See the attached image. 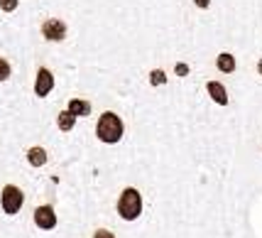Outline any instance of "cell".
<instances>
[{"label":"cell","mask_w":262,"mask_h":238,"mask_svg":"<svg viewBox=\"0 0 262 238\" xmlns=\"http://www.w3.org/2000/svg\"><path fill=\"white\" fill-rule=\"evenodd\" d=\"M123 133H125V125H123V121L118 118L115 113H103L101 118H98V125H96V135L101 137L103 143H118L120 137H123Z\"/></svg>","instance_id":"1"},{"label":"cell","mask_w":262,"mask_h":238,"mask_svg":"<svg viewBox=\"0 0 262 238\" xmlns=\"http://www.w3.org/2000/svg\"><path fill=\"white\" fill-rule=\"evenodd\" d=\"M118 214L123 216L125 221H135L137 216L142 214V196H140L137 189H125V192L120 194Z\"/></svg>","instance_id":"2"},{"label":"cell","mask_w":262,"mask_h":238,"mask_svg":"<svg viewBox=\"0 0 262 238\" xmlns=\"http://www.w3.org/2000/svg\"><path fill=\"white\" fill-rule=\"evenodd\" d=\"M23 192L17 189V187H12V184H8L5 189H3V211L5 214H17L20 211V206H23Z\"/></svg>","instance_id":"3"},{"label":"cell","mask_w":262,"mask_h":238,"mask_svg":"<svg viewBox=\"0 0 262 238\" xmlns=\"http://www.w3.org/2000/svg\"><path fill=\"white\" fill-rule=\"evenodd\" d=\"M42 34H45V39H52V42H61L64 37H67V25L61 23V20H47L42 25Z\"/></svg>","instance_id":"4"},{"label":"cell","mask_w":262,"mask_h":238,"mask_svg":"<svg viewBox=\"0 0 262 238\" xmlns=\"http://www.w3.org/2000/svg\"><path fill=\"white\" fill-rule=\"evenodd\" d=\"M54 89V76H52V71H49V69H39V71H37V84H34V93H37V96H42V98H45V96H49V91Z\"/></svg>","instance_id":"5"},{"label":"cell","mask_w":262,"mask_h":238,"mask_svg":"<svg viewBox=\"0 0 262 238\" xmlns=\"http://www.w3.org/2000/svg\"><path fill=\"white\" fill-rule=\"evenodd\" d=\"M34 224L39 228H45V231L54 228L57 226V214H54V209H52V206H39V209L34 211Z\"/></svg>","instance_id":"6"},{"label":"cell","mask_w":262,"mask_h":238,"mask_svg":"<svg viewBox=\"0 0 262 238\" xmlns=\"http://www.w3.org/2000/svg\"><path fill=\"white\" fill-rule=\"evenodd\" d=\"M208 93H211V98L221 106H226L228 103V93L223 89V84H218V81H208Z\"/></svg>","instance_id":"7"},{"label":"cell","mask_w":262,"mask_h":238,"mask_svg":"<svg viewBox=\"0 0 262 238\" xmlns=\"http://www.w3.org/2000/svg\"><path fill=\"white\" fill-rule=\"evenodd\" d=\"M69 111L76 115V118H79V115H89L91 113V103L81 101V98H71V101H69Z\"/></svg>","instance_id":"8"},{"label":"cell","mask_w":262,"mask_h":238,"mask_svg":"<svg viewBox=\"0 0 262 238\" xmlns=\"http://www.w3.org/2000/svg\"><path fill=\"white\" fill-rule=\"evenodd\" d=\"M218 69L223 71V74H233L235 71V57L228 54V52H223V54H218Z\"/></svg>","instance_id":"9"},{"label":"cell","mask_w":262,"mask_h":238,"mask_svg":"<svg viewBox=\"0 0 262 238\" xmlns=\"http://www.w3.org/2000/svg\"><path fill=\"white\" fill-rule=\"evenodd\" d=\"M27 160H30V165H32V167H42V165L47 162V150L45 148H30Z\"/></svg>","instance_id":"10"},{"label":"cell","mask_w":262,"mask_h":238,"mask_svg":"<svg viewBox=\"0 0 262 238\" xmlns=\"http://www.w3.org/2000/svg\"><path fill=\"white\" fill-rule=\"evenodd\" d=\"M76 125V115L71 113V111H64V113H59V128L64 130V133H69L71 128Z\"/></svg>","instance_id":"11"},{"label":"cell","mask_w":262,"mask_h":238,"mask_svg":"<svg viewBox=\"0 0 262 238\" xmlns=\"http://www.w3.org/2000/svg\"><path fill=\"white\" fill-rule=\"evenodd\" d=\"M164 81H167V74H164L162 69H155V71L149 74V84H152V86H162Z\"/></svg>","instance_id":"12"},{"label":"cell","mask_w":262,"mask_h":238,"mask_svg":"<svg viewBox=\"0 0 262 238\" xmlns=\"http://www.w3.org/2000/svg\"><path fill=\"white\" fill-rule=\"evenodd\" d=\"M8 76H10V64H8L5 59L0 57V81H5Z\"/></svg>","instance_id":"13"},{"label":"cell","mask_w":262,"mask_h":238,"mask_svg":"<svg viewBox=\"0 0 262 238\" xmlns=\"http://www.w3.org/2000/svg\"><path fill=\"white\" fill-rule=\"evenodd\" d=\"M15 8H17V0H0V10L12 12Z\"/></svg>","instance_id":"14"},{"label":"cell","mask_w":262,"mask_h":238,"mask_svg":"<svg viewBox=\"0 0 262 238\" xmlns=\"http://www.w3.org/2000/svg\"><path fill=\"white\" fill-rule=\"evenodd\" d=\"M93 238H115L111 231H105V228H101V231H96V236Z\"/></svg>","instance_id":"15"},{"label":"cell","mask_w":262,"mask_h":238,"mask_svg":"<svg viewBox=\"0 0 262 238\" xmlns=\"http://www.w3.org/2000/svg\"><path fill=\"white\" fill-rule=\"evenodd\" d=\"M177 74H179V76H186V74H189V67H186V64H177Z\"/></svg>","instance_id":"16"},{"label":"cell","mask_w":262,"mask_h":238,"mask_svg":"<svg viewBox=\"0 0 262 238\" xmlns=\"http://www.w3.org/2000/svg\"><path fill=\"white\" fill-rule=\"evenodd\" d=\"M196 5H199V8H208V3H211V0H194Z\"/></svg>","instance_id":"17"},{"label":"cell","mask_w":262,"mask_h":238,"mask_svg":"<svg viewBox=\"0 0 262 238\" xmlns=\"http://www.w3.org/2000/svg\"><path fill=\"white\" fill-rule=\"evenodd\" d=\"M257 71H260V74H262V59H260V64H257Z\"/></svg>","instance_id":"18"}]
</instances>
